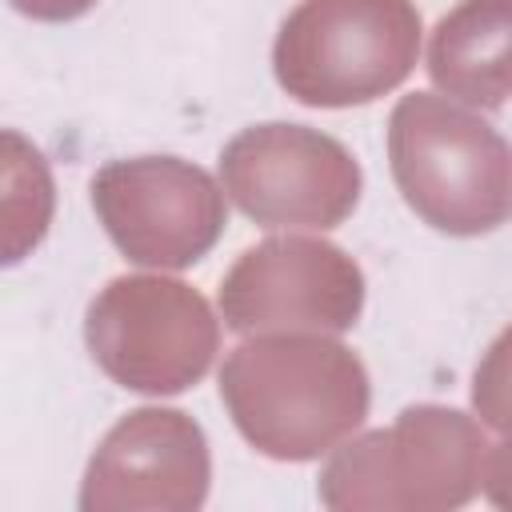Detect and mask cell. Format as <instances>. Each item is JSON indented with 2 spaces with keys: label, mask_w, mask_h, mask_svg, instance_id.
I'll return each mask as SVG.
<instances>
[{
  "label": "cell",
  "mask_w": 512,
  "mask_h": 512,
  "mask_svg": "<svg viewBox=\"0 0 512 512\" xmlns=\"http://www.w3.org/2000/svg\"><path fill=\"white\" fill-rule=\"evenodd\" d=\"M220 400L256 452L316 460L364 424L372 384L332 332H256L224 356Z\"/></svg>",
  "instance_id": "obj_1"
},
{
  "label": "cell",
  "mask_w": 512,
  "mask_h": 512,
  "mask_svg": "<svg viewBox=\"0 0 512 512\" xmlns=\"http://www.w3.org/2000/svg\"><path fill=\"white\" fill-rule=\"evenodd\" d=\"M488 428L460 408L412 404L388 428L332 448L320 504L332 512H452L484 480Z\"/></svg>",
  "instance_id": "obj_2"
},
{
  "label": "cell",
  "mask_w": 512,
  "mask_h": 512,
  "mask_svg": "<svg viewBox=\"0 0 512 512\" xmlns=\"http://www.w3.org/2000/svg\"><path fill=\"white\" fill-rule=\"evenodd\" d=\"M388 164L404 204L448 236H480L508 216V140L444 92H408L396 100L388 116Z\"/></svg>",
  "instance_id": "obj_3"
},
{
  "label": "cell",
  "mask_w": 512,
  "mask_h": 512,
  "mask_svg": "<svg viewBox=\"0 0 512 512\" xmlns=\"http://www.w3.org/2000/svg\"><path fill=\"white\" fill-rule=\"evenodd\" d=\"M416 52L412 0H300L276 32L272 68L300 104L352 108L404 84Z\"/></svg>",
  "instance_id": "obj_4"
},
{
  "label": "cell",
  "mask_w": 512,
  "mask_h": 512,
  "mask_svg": "<svg viewBox=\"0 0 512 512\" xmlns=\"http://www.w3.org/2000/svg\"><path fill=\"white\" fill-rule=\"evenodd\" d=\"M84 340L116 384L144 396H172L212 368L220 320L192 284L164 272H128L92 296Z\"/></svg>",
  "instance_id": "obj_5"
},
{
  "label": "cell",
  "mask_w": 512,
  "mask_h": 512,
  "mask_svg": "<svg viewBox=\"0 0 512 512\" xmlns=\"http://www.w3.org/2000/svg\"><path fill=\"white\" fill-rule=\"evenodd\" d=\"M224 196L264 228L324 232L352 216L360 164L328 132L288 120L240 128L220 152Z\"/></svg>",
  "instance_id": "obj_6"
},
{
  "label": "cell",
  "mask_w": 512,
  "mask_h": 512,
  "mask_svg": "<svg viewBox=\"0 0 512 512\" xmlns=\"http://www.w3.org/2000/svg\"><path fill=\"white\" fill-rule=\"evenodd\" d=\"M364 308V272L332 240L280 232L236 256L220 280V316L232 332H348Z\"/></svg>",
  "instance_id": "obj_7"
},
{
  "label": "cell",
  "mask_w": 512,
  "mask_h": 512,
  "mask_svg": "<svg viewBox=\"0 0 512 512\" xmlns=\"http://www.w3.org/2000/svg\"><path fill=\"white\" fill-rule=\"evenodd\" d=\"M92 208L112 244L144 268H188L224 232V184L180 156L108 160L92 176Z\"/></svg>",
  "instance_id": "obj_8"
},
{
  "label": "cell",
  "mask_w": 512,
  "mask_h": 512,
  "mask_svg": "<svg viewBox=\"0 0 512 512\" xmlns=\"http://www.w3.org/2000/svg\"><path fill=\"white\" fill-rule=\"evenodd\" d=\"M212 456L204 428L180 408H136L96 444L80 512H196L208 500Z\"/></svg>",
  "instance_id": "obj_9"
},
{
  "label": "cell",
  "mask_w": 512,
  "mask_h": 512,
  "mask_svg": "<svg viewBox=\"0 0 512 512\" xmlns=\"http://www.w3.org/2000/svg\"><path fill=\"white\" fill-rule=\"evenodd\" d=\"M432 84L468 104L500 108L512 100V0H460L428 36Z\"/></svg>",
  "instance_id": "obj_10"
},
{
  "label": "cell",
  "mask_w": 512,
  "mask_h": 512,
  "mask_svg": "<svg viewBox=\"0 0 512 512\" xmlns=\"http://www.w3.org/2000/svg\"><path fill=\"white\" fill-rule=\"evenodd\" d=\"M472 408L496 440L484 456V496L496 508H512V324L488 344L472 376Z\"/></svg>",
  "instance_id": "obj_11"
},
{
  "label": "cell",
  "mask_w": 512,
  "mask_h": 512,
  "mask_svg": "<svg viewBox=\"0 0 512 512\" xmlns=\"http://www.w3.org/2000/svg\"><path fill=\"white\" fill-rule=\"evenodd\" d=\"M96 0H12V8H20L32 20H72L80 12H88Z\"/></svg>",
  "instance_id": "obj_12"
}]
</instances>
